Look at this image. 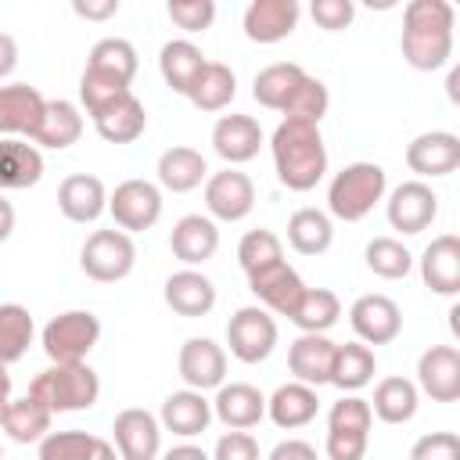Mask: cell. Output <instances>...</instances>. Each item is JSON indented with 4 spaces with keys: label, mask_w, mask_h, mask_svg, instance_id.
I'll return each mask as SVG.
<instances>
[{
    "label": "cell",
    "mask_w": 460,
    "mask_h": 460,
    "mask_svg": "<svg viewBox=\"0 0 460 460\" xmlns=\"http://www.w3.org/2000/svg\"><path fill=\"white\" fill-rule=\"evenodd\" d=\"M456 11L446 0H410L402 11V58L417 72H438L453 58Z\"/></svg>",
    "instance_id": "obj_1"
},
{
    "label": "cell",
    "mask_w": 460,
    "mask_h": 460,
    "mask_svg": "<svg viewBox=\"0 0 460 460\" xmlns=\"http://www.w3.org/2000/svg\"><path fill=\"white\" fill-rule=\"evenodd\" d=\"M270 155L277 180L298 194L313 190L327 172V144L320 137V126L302 119H280L270 137Z\"/></svg>",
    "instance_id": "obj_2"
},
{
    "label": "cell",
    "mask_w": 460,
    "mask_h": 460,
    "mask_svg": "<svg viewBox=\"0 0 460 460\" xmlns=\"http://www.w3.org/2000/svg\"><path fill=\"white\" fill-rule=\"evenodd\" d=\"M388 194V172L377 162H349L327 183V216L341 223H359Z\"/></svg>",
    "instance_id": "obj_3"
},
{
    "label": "cell",
    "mask_w": 460,
    "mask_h": 460,
    "mask_svg": "<svg viewBox=\"0 0 460 460\" xmlns=\"http://www.w3.org/2000/svg\"><path fill=\"white\" fill-rule=\"evenodd\" d=\"M29 395L50 413H75L101 399V377L90 363H50L32 377Z\"/></svg>",
    "instance_id": "obj_4"
},
{
    "label": "cell",
    "mask_w": 460,
    "mask_h": 460,
    "mask_svg": "<svg viewBox=\"0 0 460 460\" xmlns=\"http://www.w3.org/2000/svg\"><path fill=\"white\" fill-rule=\"evenodd\" d=\"M97 341H101V320L90 309H68L50 316L40 334V345L50 363H86Z\"/></svg>",
    "instance_id": "obj_5"
},
{
    "label": "cell",
    "mask_w": 460,
    "mask_h": 460,
    "mask_svg": "<svg viewBox=\"0 0 460 460\" xmlns=\"http://www.w3.org/2000/svg\"><path fill=\"white\" fill-rule=\"evenodd\" d=\"M370 402L359 395H341L327 413V460H363L370 446Z\"/></svg>",
    "instance_id": "obj_6"
},
{
    "label": "cell",
    "mask_w": 460,
    "mask_h": 460,
    "mask_svg": "<svg viewBox=\"0 0 460 460\" xmlns=\"http://www.w3.org/2000/svg\"><path fill=\"white\" fill-rule=\"evenodd\" d=\"M79 266L97 284L126 280L137 266V244L126 230H93L79 248Z\"/></svg>",
    "instance_id": "obj_7"
},
{
    "label": "cell",
    "mask_w": 460,
    "mask_h": 460,
    "mask_svg": "<svg viewBox=\"0 0 460 460\" xmlns=\"http://www.w3.org/2000/svg\"><path fill=\"white\" fill-rule=\"evenodd\" d=\"M108 212L115 219L119 230L126 234H140L151 230L162 219V187L151 180H122L111 194H108Z\"/></svg>",
    "instance_id": "obj_8"
},
{
    "label": "cell",
    "mask_w": 460,
    "mask_h": 460,
    "mask_svg": "<svg viewBox=\"0 0 460 460\" xmlns=\"http://www.w3.org/2000/svg\"><path fill=\"white\" fill-rule=\"evenodd\" d=\"M226 345L230 356L241 363H262L277 345V320L262 305H241L226 320Z\"/></svg>",
    "instance_id": "obj_9"
},
{
    "label": "cell",
    "mask_w": 460,
    "mask_h": 460,
    "mask_svg": "<svg viewBox=\"0 0 460 460\" xmlns=\"http://www.w3.org/2000/svg\"><path fill=\"white\" fill-rule=\"evenodd\" d=\"M205 208L208 219L219 223H241L255 208V183L248 172L226 165L205 180Z\"/></svg>",
    "instance_id": "obj_10"
},
{
    "label": "cell",
    "mask_w": 460,
    "mask_h": 460,
    "mask_svg": "<svg viewBox=\"0 0 460 460\" xmlns=\"http://www.w3.org/2000/svg\"><path fill=\"white\" fill-rule=\"evenodd\" d=\"M385 216H388L392 230H399L406 237L420 234L438 216V194L424 180H402L399 187H392V194L385 201Z\"/></svg>",
    "instance_id": "obj_11"
},
{
    "label": "cell",
    "mask_w": 460,
    "mask_h": 460,
    "mask_svg": "<svg viewBox=\"0 0 460 460\" xmlns=\"http://www.w3.org/2000/svg\"><path fill=\"white\" fill-rule=\"evenodd\" d=\"M111 438L119 460H158L162 453V424L144 406L119 410L111 420Z\"/></svg>",
    "instance_id": "obj_12"
},
{
    "label": "cell",
    "mask_w": 460,
    "mask_h": 460,
    "mask_svg": "<svg viewBox=\"0 0 460 460\" xmlns=\"http://www.w3.org/2000/svg\"><path fill=\"white\" fill-rule=\"evenodd\" d=\"M417 392L431 402H456L460 399V349L456 345H431L417 359Z\"/></svg>",
    "instance_id": "obj_13"
},
{
    "label": "cell",
    "mask_w": 460,
    "mask_h": 460,
    "mask_svg": "<svg viewBox=\"0 0 460 460\" xmlns=\"http://www.w3.org/2000/svg\"><path fill=\"white\" fill-rule=\"evenodd\" d=\"M349 323L356 331V341L363 345H388L402 331V313L388 295H359L349 309Z\"/></svg>",
    "instance_id": "obj_14"
},
{
    "label": "cell",
    "mask_w": 460,
    "mask_h": 460,
    "mask_svg": "<svg viewBox=\"0 0 460 460\" xmlns=\"http://www.w3.org/2000/svg\"><path fill=\"white\" fill-rule=\"evenodd\" d=\"M406 165L420 180L449 176L460 165V137L449 129H428L406 144Z\"/></svg>",
    "instance_id": "obj_15"
},
{
    "label": "cell",
    "mask_w": 460,
    "mask_h": 460,
    "mask_svg": "<svg viewBox=\"0 0 460 460\" xmlns=\"http://www.w3.org/2000/svg\"><path fill=\"white\" fill-rule=\"evenodd\" d=\"M176 367H180L183 385L194 392H208L226 381V352L212 338H187L180 345Z\"/></svg>",
    "instance_id": "obj_16"
},
{
    "label": "cell",
    "mask_w": 460,
    "mask_h": 460,
    "mask_svg": "<svg viewBox=\"0 0 460 460\" xmlns=\"http://www.w3.org/2000/svg\"><path fill=\"white\" fill-rule=\"evenodd\" d=\"M298 14H302L298 0H252L244 7L241 29L252 43H280L295 32Z\"/></svg>",
    "instance_id": "obj_17"
},
{
    "label": "cell",
    "mask_w": 460,
    "mask_h": 460,
    "mask_svg": "<svg viewBox=\"0 0 460 460\" xmlns=\"http://www.w3.org/2000/svg\"><path fill=\"white\" fill-rule=\"evenodd\" d=\"M248 288H252V295L262 302V309H266V313H277V316H291L295 305H298L302 295H305V280H302L288 262H273V266L252 273V277H248Z\"/></svg>",
    "instance_id": "obj_18"
},
{
    "label": "cell",
    "mask_w": 460,
    "mask_h": 460,
    "mask_svg": "<svg viewBox=\"0 0 460 460\" xmlns=\"http://www.w3.org/2000/svg\"><path fill=\"white\" fill-rule=\"evenodd\" d=\"M262 147V126L252 115H219L212 126V151L226 165H244L259 155Z\"/></svg>",
    "instance_id": "obj_19"
},
{
    "label": "cell",
    "mask_w": 460,
    "mask_h": 460,
    "mask_svg": "<svg viewBox=\"0 0 460 460\" xmlns=\"http://www.w3.org/2000/svg\"><path fill=\"white\" fill-rule=\"evenodd\" d=\"M58 208L68 223H93L108 212V187L93 172H72L58 187Z\"/></svg>",
    "instance_id": "obj_20"
},
{
    "label": "cell",
    "mask_w": 460,
    "mask_h": 460,
    "mask_svg": "<svg viewBox=\"0 0 460 460\" xmlns=\"http://www.w3.org/2000/svg\"><path fill=\"white\" fill-rule=\"evenodd\" d=\"M169 248L190 270L201 266V262H208L219 252V226H216V219H208L201 212L180 216L172 223V234H169Z\"/></svg>",
    "instance_id": "obj_21"
},
{
    "label": "cell",
    "mask_w": 460,
    "mask_h": 460,
    "mask_svg": "<svg viewBox=\"0 0 460 460\" xmlns=\"http://www.w3.org/2000/svg\"><path fill=\"white\" fill-rule=\"evenodd\" d=\"M212 417H219L230 431H248L266 417V395L248 381H223L212 399Z\"/></svg>",
    "instance_id": "obj_22"
},
{
    "label": "cell",
    "mask_w": 460,
    "mask_h": 460,
    "mask_svg": "<svg viewBox=\"0 0 460 460\" xmlns=\"http://www.w3.org/2000/svg\"><path fill=\"white\" fill-rule=\"evenodd\" d=\"M420 280L435 295H456L460 291V237L456 234H438L431 244L420 252Z\"/></svg>",
    "instance_id": "obj_23"
},
{
    "label": "cell",
    "mask_w": 460,
    "mask_h": 460,
    "mask_svg": "<svg viewBox=\"0 0 460 460\" xmlns=\"http://www.w3.org/2000/svg\"><path fill=\"white\" fill-rule=\"evenodd\" d=\"M158 424H162V431L194 438V435L208 431V424H212V399H205V392H194V388L169 392L158 410Z\"/></svg>",
    "instance_id": "obj_24"
},
{
    "label": "cell",
    "mask_w": 460,
    "mask_h": 460,
    "mask_svg": "<svg viewBox=\"0 0 460 460\" xmlns=\"http://www.w3.org/2000/svg\"><path fill=\"white\" fill-rule=\"evenodd\" d=\"M162 298L165 305L176 313V316H187V320H198V316H208L212 305H216V284L201 273V270H176L165 288H162Z\"/></svg>",
    "instance_id": "obj_25"
},
{
    "label": "cell",
    "mask_w": 460,
    "mask_h": 460,
    "mask_svg": "<svg viewBox=\"0 0 460 460\" xmlns=\"http://www.w3.org/2000/svg\"><path fill=\"white\" fill-rule=\"evenodd\" d=\"M334 345L327 334H298L288 345V370L295 381L320 388L331 381V363H334Z\"/></svg>",
    "instance_id": "obj_26"
},
{
    "label": "cell",
    "mask_w": 460,
    "mask_h": 460,
    "mask_svg": "<svg viewBox=\"0 0 460 460\" xmlns=\"http://www.w3.org/2000/svg\"><path fill=\"white\" fill-rule=\"evenodd\" d=\"M83 137V111L79 104L54 97L43 104V115L36 122V129L29 133V144L36 147H50V151H65Z\"/></svg>",
    "instance_id": "obj_27"
},
{
    "label": "cell",
    "mask_w": 460,
    "mask_h": 460,
    "mask_svg": "<svg viewBox=\"0 0 460 460\" xmlns=\"http://www.w3.org/2000/svg\"><path fill=\"white\" fill-rule=\"evenodd\" d=\"M47 97L29 83L0 86V137H29L43 115Z\"/></svg>",
    "instance_id": "obj_28"
},
{
    "label": "cell",
    "mask_w": 460,
    "mask_h": 460,
    "mask_svg": "<svg viewBox=\"0 0 460 460\" xmlns=\"http://www.w3.org/2000/svg\"><path fill=\"white\" fill-rule=\"evenodd\" d=\"M43 176V155L22 137H0V194L36 187Z\"/></svg>",
    "instance_id": "obj_29"
},
{
    "label": "cell",
    "mask_w": 460,
    "mask_h": 460,
    "mask_svg": "<svg viewBox=\"0 0 460 460\" xmlns=\"http://www.w3.org/2000/svg\"><path fill=\"white\" fill-rule=\"evenodd\" d=\"M155 172H158V187H165L172 194H187V190H194L208 180V162H205L201 151H194L187 144H176V147H165L158 155Z\"/></svg>",
    "instance_id": "obj_30"
},
{
    "label": "cell",
    "mask_w": 460,
    "mask_h": 460,
    "mask_svg": "<svg viewBox=\"0 0 460 460\" xmlns=\"http://www.w3.org/2000/svg\"><path fill=\"white\" fill-rule=\"evenodd\" d=\"M320 410V399H316V388L302 385V381H288L280 385L270 399H266V417L284 428V431H295V428H305Z\"/></svg>",
    "instance_id": "obj_31"
},
{
    "label": "cell",
    "mask_w": 460,
    "mask_h": 460,
    "mask_svg": "<svg viewBox=\"0 0 460 460\" xmlns=\"http://www.w3.org/2000/svg\"><path fill=\"white\" fill-rule=\"evenodd\" d=\"M377 374V356L370 345L363 341H345L334 345V363H331V381L334 388H341L345 395H356L359 388H367Z\"/></svg>",
    "instance_id": "obj_32"
},
{
    "label": "cell",
    "mask_w": 460,
    "mask_h": 460,
    "mask_svg": "<svg viewBox=\"0 0 460 460\" xmlns=\"http://www.w3.org/2000/svg\"><path fill=\"white\" fill-rule=\"evenodd\" d=\"M205 65H208V58L190 40H169L162 47V54H158V72H162L165 86L172 93H183V97L190 93V86H194V79L201 75Z\"/></svg>",
    "instance_id": "obj_33"
},
{
    "label": "cell",
    "mask_w": 460,
    "mask_h": 460,
    "mask_svg": "<svg viewBox=\"0 0 460 460\" xmlns=\"http://www.w3.org/2000/svg\"><path fill=\"white\" fill-rule=\"evenodd\" d=\"M367 402H370V413L377 420H385V424H406L417 413L420 392H417V385L410 377L392 374V377H381L374 385V399H367Z\"/></svg>",
    "instance_id": "obj_34"
},
{
    "label": "cell",
    "mask_w": 460,
    "mask_h": 460,
    "mask_svg": "<svg viewBox=\"0 0 460 460\" xmlns=\"http://www.w3.org/2000/svg\"><path fill=\"white\" fill-rule=\"evenodd\" d=\"M147 126V111L144 104L133 97V90L126 97H119L115 104H108L104 111L93 115V129L101 133V140L108 144H133Z\"/></svg>",
    "instance_id": "obj_35"
},
{
    "label": "cell",
    "mask_w": 460,
    "mask_h": 460,
    "mask_svg": "<svg viewBox=\"0 0 460 460\" xmlns=\"http://www.w3.org/2000/svg\"><path fill=\"white\" fill-rule=\"evenodd\" d=\"M305 75H309V72H305L302 65H295V61L266 65V68L255 72V79H252V97H255L262 108H270V111H284L288 97L298 90V83H302Z\"/></svg>",
    "instance_id": "obj_36"
},
{
    "label": "cell",
    "mask_w": 460,
    "mask_h": 460,
    "mask_svg": "<svg viewBox=\"0 0 460 460\" xmlns=\"http://www.w3.org/2000/svg\"><path fill=\"white\" fill-rule=\"evenodd\" d=\"M234 97H237V75H234V68L223 65V61H208V65L201 68V75L194 79L190 93H187V101H190L198 111H223Z\"/></svg>",
    "instance_id": "obj_37"
},
{
    "label": "cell",
    "mask_w": 460,
    "mask_h": 460,
    "mask_svg": "<svg viewBox=\"0 0 460 460\" xmlns=\"http://www.w3.org/2000/svg\"><path fill=\"white\" fill-rule=\"evenodd\" d=\"M334 241V223L323 208H298L288 219V244L298 255H323Z\"/></svg>",
    "instance_id": "obj_38"
},
{
    "label": "cell",
    "mask_w": 460,
    "mask_h": 460,
    "mask_svg": "<svg viewBox=\"0 0 460 460\" xmlns=\"http://www.w3.org/2000/svg\"><path fill=\"white\" fill-rule=\"evenodd\" d=\"M50 420H54V413L43 402H36L32 395H25V399H11L7 402V410L0 417V428L7 431L11 442L29 446V442H40L50 431Z\"/></svg>",
    "instance_id": "obj_39"
},
{
    "label": "cell",
    "mask_w": 460,
    "mask_h": 460,
    "mask_svg": "<svg viewBox=\"0 0 460 460\" xmlns=\"http://www.w3.org/2000/svg\"><path fill=\"white\" fill-rule=\"evenodd\" d=\"M86 68L101 72V75H111L119 83H133L137 68H140V58H137V47L122 36H104L90 47V58H86Z\"/></svg>",
    "instance_id": "obj_40"
},
{
    "label": "cell",
    "mask_w": 460,
    "mask_h": 460,
    "mask_svg": "<svg viewBox=\"0 0 460 460\" xmlns=\"http://www.w3.org/2000/svg\"><path fill=\"white\" fill-rule=\"evenodd\" d=\"M341 316V302L331 288H305L302 302L288 316L302 334H327Z\"/></svg>",
    "instance_id": "obj_41"
},
{
    "label": "cell",
    "mask_w": 460,
    "mask_h": 460,
    "mask_svg": "<svg viewBox=\"0 0 460 460\" xmlns=\"http://www.w3.org/2000/svg\"><path fill=\"white\" fill-rule=\"evenodd\" d=\"M36 338V323H32V313L18 302H4L0 305V359L11 367L18 363L29 345Z\"/></svg>",
    "instance_id": "obj_42"
},
{
    "label": "cell",
    "mask_w": 460,
    "mask_h": 460,
    "mask_svg": "<svg viewBox=\"0 0 460 460\" xmlns=\"http://www.w3.org/2000/svg\"><path fill=\"white\" fill-rule=\"evenodd\" d=\"M363 259H367V270L385 280H402L413 270V252L399 237H374L367 244Z\"/></svg>",
    "instance_id": "obj_43"
},
{
    "label": "cell",
    "mask_w": 460,
    "mask_h": 460,
    "mask_svg": "<svg viewBox=\"0 0 460 460\" xmlns=\"http://www.w3.org/2000/svg\"><path fill=\"white\" fill-rule=\"evenodd\" d=\"M237 262H241L244 277H252L273 262H284V244L273 230H248L237 244Z\"/></svg>",
    "instance_id": "obj_44"
},
{
    "label": "cell",
    "mask_w": 460,
    "mask_h": 460,
    "mask_svg": "<svg viewBox=\"0 0 460 460\" xmlns=\"http://www.w3.org/2000/svg\"><path fill=\"white\" fill-rule=\"evenodd\" d=\"M97 435L93 431H47L36 446H40V460H90L97 449Z\"/></svg>",
    "instance_id": "obj_45"
},
{
    "label": "cell",
    "mask_w": 460,
    "mask_h": 460,
    "mask_svg": "<svg viewBox=\"0 0 460 460\" xmlns=\"http://www.w3.org/2000/svg\"><path fill=\"white\" fill-rule=\"evenodd\" d=\"M327 108H331V93H327V86L320 83V79H313V75H305L302 83H298V90L288 97V104H284V119H302V122H313V126H320V119L327 115Z\"/></svg>",
    "instance_id": "obj_46"
},
{
    "label": "cell",
    "mask_w": 460,
    "mask_h": 460,
    "mask_svg": "<svg viewBox=\"0 0 460 460\" xmlns=\"http://www.w3.org/2000/svg\"><path fill=\"white\" fill-rule=\"evenodd\" d=\"M126 93H129L126 83H119L111 75H101L93 68H83V75H79V101H83V108H86L90 119L97 111H104L108 104H115L119 97H126Z\"/></svg>",
    "instance_id": "obj_47"
},
{
    "label": "cell",
    "mask_w": 460,
    "mask_h": 460,
    "mask_svg": "<svg viewBox=\"0 0 460 460\" xmlns=\"http://www.w3.org/2000/svg\"><path fill=\"white\" fill-rule=\"evenodd\" d=\"M169 18L183 32H205L216 22V4L212 0H169Z\"/></svg>",
    "instance_id": "obj_48"
},
{
    "label": "cell",
    "mask_w": 460,
    "mask_h": 460,
    "mask_svg": "<svg viewBox=\"0 0 460 460\" xmlns=\"http://www.w3.org/2000/svg\"><path fill=\"white\" fill-rule=\"evenodd\" d=\"M410 460H460V438L453 431L420 435L410 449Z\"/></svg>",
    "instance_id": "obj_49"
},
{
    "label": "cell",
    "mask_w": 460,
    "mask_h": 460,
    "mask_svg": "<svg viewBox=\"0 0 460 460\" xmlns=\"http://www.w3.org/2000/svg\"><path fill=\"white\" fill-rule=\"evenodd\" d=\"M309 14H313V22H316L320 29H327V32H341V29L352 25V18H356V4H352V0H313Z\"/></svg>",
    "instance_id": "obj_50"
},
{
    "label": "cell",
    "mask_w": 460,
    "mask_h": 460,
    "mask_svg": "<svg viewBox=\"0 0 460 460\" xmlns=\"http://www.w3.org/2000/svg\"><path fill=\"white\" fill-rule=\"evenodd\" d=\"M212 460H262V456H259L255 435H248V431H226V435H219V442L212 449Z\"/></svg>",
    "instance_id": "obj_51"
},
{
    "label": "cell",
    "mask_w": 460,
    "mask_h": 460,
    "mask_svg": "<svg viewBox=\"0 0 460 460\" xmlns=\"http://www.w3.org/2000/svg\"><path fill=\"white\" fill-rule=\"evenodd\" d=\"M72 11L86 22H104L119 14V0H72Z\"/></svg>",
    "instance_id": "obj_52"
},
{
    "label": "cell",
    "mask_w": 460,
    "mask_h": 460,
    "mask_svg": "<svg viewBox=\"0 0 460 460\" xmlns=\"http://www.w3.org/2000/svg\"><path fill=\"white\" fill-rule=\"evenodd\" d=\"M266 460H316V449L309 442H302V438H284V442H277L270 449Z\"/></svg>",
    "instance_id": "obj_53"
},
{
    "label": "cell",
    "mask_w": 460,
    "mask_h": 460,
    "mask_svg": "<svg viewBox=\"0 0 460 460\" xmlns=\"http://www.w3.org/2000/svg\"><path fill=\"white\" fill-rule=\"evenodd\" d=\"M14 65H18V43H14V36L0 32V79H7L14 72Z\"/></svg>",
    "instance_id": "obj_54"
},
{
    "label": "cell",
    "mask_w": 460,
    "mask_h": 460,
    "mask_svg": "<svg viewBox=\"0 0 460 460\" xmlns=\"http://www.w3.org/2000/svg\"><path fill=\"white\" fill-rule=\"evenodd\" d=\"M158 460H212L201 446H190V442H180V446H172V449H165V453H158Z\"/></svg>",
    "instance_id": "obj_55"
},
{
    "label": "cell",
    "mask_w": 460,
    "mask_h": 460,
    "mask_svg": "<svg viewBox=\"0 0 460 460\" xmlns=\"http://www.w3.org/2000/svg\"><path fill=\"white\" fill-rule=\"evenodd\" d=\"M11 234H14V205L0 194V244H4Z\"/></svg>",
    "instance_id": "obj_56"
},
{
    "label": "cell",
    "mask_w": 460,
    "mask_h": 460,
    "mask_svg": "<svg viewBox=\"0 0 460 460\" xmlns=\"http://www.w3.org/2000/svg\"><path fill=\"white\" fill-rule=\"evenodd\" d=\"M7 402H11V374H7V363L0 359V417H4Z\"/></svg>",
    "instance_id": "obj_57"
},
{
    "label": "cell",
    "mask_w": 460,
    "mask_h": 460,
    "mask_svg": "<svg viewBox=\"0 0 460 460\" xmlns=\"http://www.w3.org/2000/svg\"><path fill=\"white\" fill-rule=\"evenodd\" d=\"M90 460H119V453H115V446H111V442H104V438H101Z\"/></svg>",
    "instance_id": "obj_58"
},
{
    "label": "cell",
    "mask_w": 460,
    "mask_h": 460,
    "mask_svg": "<svg viewBox=\"0 0 460 460\" xmlns=\"http://www.w3.org/2000/svg\"><path fill=\"white\" fill-rule=\"evenodd\" d=\"M0 456H4V449H0Z\"/></svg>",
    "instance_id": "obj_59"
}]
</instances>
